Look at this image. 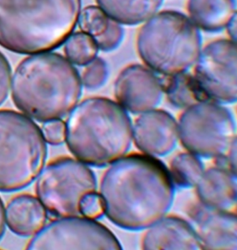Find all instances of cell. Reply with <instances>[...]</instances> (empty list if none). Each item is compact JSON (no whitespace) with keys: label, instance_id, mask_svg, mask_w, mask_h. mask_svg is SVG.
<instances>
[{"label":"cell","instance_id":"6da1fadb","mask_svg":"<svg viewBox=\"0 0 237 250\" xmlns=\"http://www.w3.org/2000/svg\"><path fill=\"white\" fill-rule=\"evenodd\" d=\"M103 179L105 213L115 224L140 229L156 223L172 203L173 183L159 161L148 156L117 161Z\"/></svg>","mask_w":237,"mask_h":250},{"label":"cell","instance_id":"7a4b0ae2","mask_svg":"<svg viewBox=\"0 0 237 250\" xmlns=\"http://www.w3.org/2000/svg\"><path fill=\"white\" fill-rule=\"evenodd\" d=\"M81 91L82 83L77 68L55 52L24 59L11 82L15 104L27 117L41 122L69 114L79 102Z\"/></svg>","mask_w":237,"mask_h":250},{"label":"cell","instance_id":"3957f363","mask_svg":"<svg viewBox=\"0 0 237 250\" xmlns=\"http://www.w3.org/2000/svg\"><path fill=\"white\" fill-rule=\"evenodd\" d=\"M81 0H0V45L22 55L63 45L78 24Z\"/></svg>","mask_w":237,"mask_h":250},{"label":"cell","instance_id":"277c9868","mask_svg":"<svg viewBox=\"0 0 237 250\" xmlns=\"http://www.w3.org/2000/svg\"><path fill=\"white\" fill-rule=\"evenodd\" d=\"M133 138L128 114L117 103L91 98L72 110L65 124V140L71 153L90 166L102 167L125 154Z\"/></svg>","mask_w":237,"mask_h":250},{"label":"cell","instance_id":"5b68a950","mask_svg":"<svg viewBox=\"0 0 237 250\" xmlns=\"http://www.w3.org/2000/svg\"><path fill=\"white\" fill-rule=\"evenodd\" d=\"M138 32L140 58L153 72L173 76L190 69L202 51L199 29L181 13L165 11L148 20Z\"/></svg>","mask_w":237,"mask_h":250},{"label":"cell","instance_id":"8992f818","mask_svg":"<svg viewBox=\"0 0 237 250\" xmlns=\"http://www.w3.org/2000/svg\"><path fill=\"white\" fill-rule=\"evenodd\" d=\"M47 156L46 141L37 124L25 114L0 111V192H15L32 184Z\"/></svg>","mask_w":237,"mask_h":250},{"label":"cell","instance_id":"52a82bcc","mask_svg":"<svg viewBox=\"0 0 237 250\" xmlns=\"http://www.w3.org/2000/svg\"><path fill=\"white\" fill-rule=\"evenodd\" d=\"M93 171L81 162L63 158L50 163L37 183V194L46 210L54 216L80 214V202L86 194L96 192Z\"/></svg>","mask_w":237,"mask_h":250},{"label":"cell","instance_id":"ba28073f","mask_svg":"<svg viewBox=\"0 0 237 250\" xmlns=\"http://www.w3.org/2000/svg\"><path fill=\"white\" fill-rule=\"evenodd\" d=\"M178 132L184 146L198 156H223L224 152L237 142L231 113L211 101L187 107L179 119Z\"/></svg>","mask_w":237,"mask_h":250},{"label":"cell","instance_id":"9c48e42d","mask_svg":"<svg viewBox=\"0 0 237 250\" xmlns=\"http://www.w3.org/2000/svg\"><path fill=\"white\" fill-rule=\"evenodd\" d=\"M194 78L206 101L233 104L237 98V42L215 41L201 51Z\"/></svg>","mask_w":237,"mask_h":250},{"label":"cell","instance_id":"30bf717a","mask_svg":"<svg viewBox=\"0 0 237 250\" xmlns=\"http://www.w3.org/2000/svg\"><path fill=\"white\" fill-rule=\"evenodd\" d=\"M27 249L120 250L116 237L100 224L87 217H66L44 227Z\"/></svg>","mask_w":237,"mask_h":250},{"label":"cell","instance_id":"8fae6325","mask_svg":"<svg viewBox=\"0 0 237 250\" xmlns=\"http://www.w3.org/2000/svg\"><path fill=\"white\" fill-rule=\"evenodd\" d=\"M163 94L160 78L141 65L127 66L115 83L118 104L134 114L153 110L161 102Z\"/></svg>","mask_w":237,"mask_h":250},{"label":"cell","instance_id":"7c38bea8","mask_svg":"<svg viewBox=\"0 0 237 250\" xmlns=\"http://www.w3.org/2000/svg\"><path fill=\"white\" fill-rule=\"evenodd\" d=\"M133 137L143 151L153 156H163L176 146L179 137L178 124L167 112L153 109L137 119Z\"/></svg>","mask_w":237,"mask_h":250},{"label":"cell","instance_id":"4fadbf2b","mask_svg":"<svg viewBox=\"0 0 237 250\" xmlns=\"http://www.w3.org/2000/svg\"><path fill=\"white\" fill-rule=\"evenodd\" d=\"M203 207L196 209L193 215L203 249L236 250V216L205 204Z\"/></svg>","mask_w":237,"mask_h":250},{"label":"cell","instance_id":"5bb4252c","mask_svg":"<svg viewBox=\"0 0 237 250\" xmlns=\"http://www.w3.org/2000/svg\"><path fill=\"white\" fill-rule=\"evenodd\" d=\"M198 190L204 204L210 208L226 211L236 203V174L225 168L204 172Z\"/></svg>","mask_w":237,"mask_h":250},{"label":"cell","instance_id":"9a60e30c","mask_svg":"<svg viewBox=\"0 0 237 250\" xmlns=\"http://www.w3.org/2000/svg\"><path fill=\"white\" fill-rule=\"evenodd\" d=\"M47 221L46 209L39 199L31 195L15 197L6 210V222L11 231L22 237L37 234Z\"/></svg>","mask_w":237,"mask_h":250},{"label":"cell","instance_id":"2e32d148","mask_svg":"<svg viewBox=\"0 0 237 250\" xmlns=\"http://www.w3.org/2000/svg\"><path fill=\"white\" fill-rule=\"evenodd\" d=\"M145 249H202L195 231L186 222L168 218L158 222L148 232Z\"/></svg>","mask_w":237,"mask_h":250},{"label":"cell","instance_id":"e0dca14e","mask_svg":"<svg viewBox=\"0 0 237 250\" xmlns=\"http://www.w3.org/2000/svg\"><path fill=\"white\" fill-rule=\"evenodd\" d=\"M188 9L198 28L220 32L237 14L236 0H189Z\"/></svg>","mask_w":237,"mask_h":250},{"label":"cell","instance_id":"ac0fdd59","mask_svg":"<svg viewBox=\"0 0 237 250\" xmlns=\"http://www.w3.org/2000/svg\"><path fill=\"white\" fill-rule=\"evenodd\" d=\"M109 19L125 25L146 22L161 8L163 0H96Z\"/></svg>","mask_w":237,"mask_h":250},{"label":"cell","instance_id":"d6986e66","mask_svg":"<svg viewBox=\"0 0 237 250\" xmlns=\"http://www.w3.org/2000/svg\"><path fill=\"white\" fill-rule=\"evenodd\" d=\"M160 79L163 93L167 95L171 104L176 107L187 108L198 103L207 101L195 78L187 72L164 76Z\"/></svg>","mask_w":237,"mask_h":250},{"label":"cell","instance_id":"ffe728a7","mask_svg":"<svg viewBox=\"0 0 237 250\" xmlns=\"http://www.w3.org/2000/svg\"><path fill=\"white\" fill-rule=\"evenodd\" d=\"M65 42L66 58L73 64L86 66L97 58L99 47L89 34L83 32L72 34Z\"/></svg>","mask_w":237,"mask_h":250},{"label":"cell","instance_id":"44dd1931","mask_svg":"<svg viewBox=\"0 0 237 250\" xmlns=\"http://www.w3.org/2000/svg\"><path fill=\"white\" fill-rule=\"evenodd\" d=\"M203 167L196 156L182 154L176 157L171 166L173 183L181 187H190L197 185L203 174Z\"/></svg>","mask_w":237,"mask_h":250},{"label":"cell","instance_id":"7402d4cb","mask_svg":"<svg viewBox=\"0 0 237 250\" xmlns=\"http://www.w3.org/2000/svg\"><path fill=\"white\" fill-rule=\"evenodd\" d=\"M110 21L99 6H90L81 11L78 23L81 32L95 39L106 32Z\"/></svg>","mask_w":237,"mask_h":250},{"label":"cell","instance_id":"603a6c76","mask_svg":"<svg viewBox=\"0 0 237 250\" xmlns=\"http://www.w3.org/2000/svg\"><path fill=\"white\" fill-rule=\"evenodd\" d=\"M109 70L106 62L100 58H96L86 65L81 78V83L89 89H97L107 81Z\"/></svg>","mask_w":237,"mask_h":250},{"label":"cell","instance_id":"cb8c5ba5","mask_svg":"<svg viewBox=\"0 0 237 250\" xmlns=\"http://www.w3.org/2000/svg\"><path fill=\"white\" fill-rule=\"evenodd\" d=\"M124 30L121 24L111 19L106 32L98 38L95 39L99 50L111 52L116 50L122 42Z\"/></svg>","mask_w":237,"mask_h":250},{"label":"cell","instance_id":"d4e9b609","mask_svg":"<svg viewBox=\"0 0 237 250\" xmlns=\"http://www.w3.org/2000/svg\"><path fill=\"white\" fill-rule=\"evenodd\" d=\"M79 211L91 220L102 216L105 213V206L102 196L96 192L86 194L80 202Z\"/></svg>","mask_w":237,"mask_h":250},{"label":"cell","instance_id":"484cf974","mask_svg":"<svg viewBox=\"0 0 237 250\" xmlns=\"http://www.w3.org/2000/svg\"><path fill=\"white\" fill-rule=\"evenodd\" d=\"M42 132L45 141L50 145H61L65 140V124L60 119L45 122Z\"/></svg>","mask_w":237,"mask_h":250},{"label":"cell","instance_id":"4316f807","mask_svg":"<svg viewBox=\"0 0 237 250\" xmlns=\"http://www.w3.org/2000/svg\"><path fill=\"white\" fill-rule=\"evenodd\" d=\"M11 68L7 59L0 52V106L9 96L11 85Z\"/></svg>","mask_w":237,"mask_h":250},{"label":"cell","instance_id":"83f0119b","mask_svg":"<svg viewBox=\"0 0 237 250\" xmlns=\"http://www.w3.org/2000/svg\"><path fill=\"white\" fill-rule=\"evenodd\" d=\"M228 29V32L230 37H231V40L234 42H237V15H235L233 19L230 21L226 27Z\"/></svg>","mask_w":237,"mask_h":250},{"label":"cell","instance_id":"f1b7e54d","mask_svg":"<svg viewBox=\"0 0 237 250\" xmlns=\"http://www.w3.org/2000/svg\"><path fill=\"white\" fill-rule=\"evenodd\" d=\"M6 230V212L2 201L0 198V241L2 238Z\"/></svg>","mask_w":237,"mask_h":250}]
</instances>
